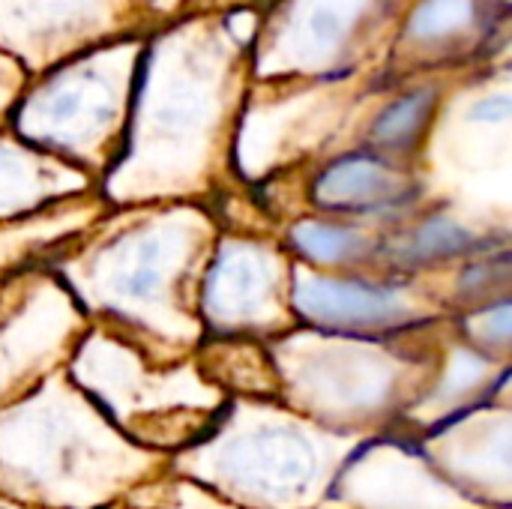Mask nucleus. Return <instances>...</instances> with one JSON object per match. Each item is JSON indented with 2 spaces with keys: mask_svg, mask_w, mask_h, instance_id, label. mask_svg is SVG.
<instances>
[{
  "mask_svg": "<svg viewBox=\"0 0 512 509\" xmlns=\"http://www.w3.org/2000/svg\"><path fill=\"white\" fill-rule=\"evenodd\" d=\"M270 0H189L186 3V12H225V9H234V6H255V9H264Z\"/></svg>",
  "mask_w": 512,
  "mask_h": 509,
  "instance_id": "393cba45",
  "label": "nucleus"
},
{
  "mask_svg": "<svg viewBox=\"0 0 512 509\" xmlns=\"http://www.w3.org/2000/svg\"><path fill=\"white\" fill-rule=\"evenodd\" d=\"M90 321L45 267L0 285V408L66 369Z\"/></svg>",
  "mask_w": 512,
  "mask_h": 509,
  "instance_id": "f8f14e48",
  "label": "nucleus"
},
{
  "mask_svg": "<svg viewBox=\"0 0 512 509\" xmlns=\"http://www.w3.org/2000/svg\"><path fill=\"white\" fill-rule=\"evenodd\" d=\"M249 87L252 51L219 12H186L150 33L120 159L99 183L105 204H201L225 186Z\"/></svg>",
  "mask_w": 512,
  "mask_h": 509,
  "instance_id": "f257e3e1",
  "label": "nucleus"
},
{
  "mask_svg": "<svg viewBox=\"0 0 512 509\" xmlns=\"http://www.w3.org/2000/svg\"><path fill=\"white\" fill-rule=\"evenodd\" d=\"M144 39H120L30 78L9 132L102 183L123 150Z\"/></svg>",
  "mask_w": 512,
  "mask_h": 509,
  "instance_id": "0eeeda50",
  "label": "nucleus"
},
{
  "mask_svg": "<svg viewBox=\"0 0 512 509\" xmlns=\"http://www.w3.org/2000/svg\"><path fill=\"white\" fill-rule=\"evenodd\" d=\"M489 252V234H480L474 219L438 204L432 213L402 225L396 234L381 240L378 261L387 276L435 273L456 258H474Z\"/></svg>",
  "mask_w": 512,
  "mask_h": 509,
  "instance_id": "6ab92c4d",
  "label": "nucleus"
},
{
  "mask_svg": "<svg viewBox=\"0 0 512 509\" xmlns=\"http://www.w3.org/2000/svg\"><path fill=\"white\" fill-rule=\"evenodd\" d=\"M456 330H459V336H462L468 345H474L477 351H483V354H489V357L507 363L512 342L510 297L465 312V315L456 321Z\"/></svg>",
  "mask_w": 512,
  "mask_h": 509,
  "instance_id": "5701e85b",
  "label": "nucleus"
},
{
  "mask_svg": "<svg viewBox=\"0 0 512 509\" xmlns=\"http://www.w3.org/2000/svg\"><path fill=\"white\" fill-rule=\"evenodd\" d=\"M333 509H486L450 486L417 444L369 438L339 471L327 498Z\"/></svg>",
  "mask_w": 512,
  "mask_h": 509,
  "instance_id": "2eb2a0df",
  "label": "nucleus"
},
{
  "mask_svg": "<svg viewBox=\"0 0 512 509\" xmlns=\"http://www.w3.org/2000/svg\"><path fill=\"white\" fill-rule=\"evenodd\" d=\"M87 192H99V183L81 168L24 144L9 129L0 132V222Z\"/></svg>",
  "mask_w": 512,
  "mask_h": 509,
  "instance_id": "a211bd4d",
  "label": "nucleus"
},
{
  "mask_svg": "<svg viewBox=\"0 0 512 509\" xmlns=\"http://www.w3.org/2000/svg\"><path fill=\"white\" fill-rule=\"evenodd\" d=\"M423 198L420 177L414 165L393 162L366 147L345 150L315 171L309 183V201L345 219L366 216H402L411 204Z\"/></svg>",
  "mask_w": 512,
  "mask_h": 509,
  "instance_id": "f3484780",
  "label": "nucleus"
},
{
  "mask_svg": "<svg viewBox=\"0 0 512 509\" xmlns=\"http://www.w3.org/2000/svg\"><path fill=\"white\" fill-rule=\"evenodd\" d=\"M411 0H270L252 45V81H339L381 69Z\"/></svg>",
  "mask_w": 512,
  "mask_h": 509,
  "instance_id": "6e6552de",
  "label": "nucleus"
},
{
  "mask_svg": "<svg viewBox=\"0 0 512 509\" xmlns=\"http://www.w3.org/2000/svg\"><path fill=\"white\" fill-rule=\"evenodd\" d=\"M216 240L219 225L204 204L111 207L42 267L93 327L156 363H180L204 342L198 291Z\"/></svg>",
  "mask_w": 512,
  "mask_h": 509,
  "instance_id": "f03ea898",
  "label": "nucleus"
},
{
  "mask_svg": "<svg viewBox=\"0 0 512 509\" xmlns=\"http://www.w3.org/2000/svg\"><path fill=\"white\" fill-rule=\"evenodd\" d=\"M195 363L201 375L213 387H219L228 399L231 393H240V399L279 402V378L267 342L204 339L195 351Z\"/></svg>",
  "mask_w": 512,
  "mask_h": 509,
  "instance_id": "412c9836",
  "label": "nucleus"
},
{
  "mask_svg": "<svg viewBox=\"0 0 512 509\" xmlns=\"http://www.w3.org/2000/svg\"><path fill=\"white\" fill-rule=\"evenodd\" d=\"M30 78L27 72L0 51V132L9 129V120H12V111L21 99V93L27 90Z\"/></svg>",
  "mask_w": 512,
  "mask_h": 509,
  "instance_id": "b1692460",
  "label": "nucleus"
},
{
  "mask_svg": "<svg viewBox=\"0 0 512 509\" xmlns=\"http://www.w3.org/2000/svg\"><path fill=\"white\" fill-rule=\"evenodd\" d=\"M510 405H477L417 441L429 465L486 509H510Z\"/></svg>",
  "mask_w": 512,
  "mask_h": 509,
  "instance_id": "dca6fc26",
  "label": "nucleus"
},
{
  "mask_svg": "<svg viewBox=\"0 0 512 509\" xmlns=\"http://www.w3.org/2000/svg\"><path fill=\"white\" fill-rule=\"evenodd\" d=\"M510 0H411L378 69L381 90L417 78H456L504 60Z\"/></svg>",
  "mask_w": 512,
  "mask_h": 509,
  "instance_id": "9d476101",
  "label": "nucleus"
},
{
  "mask_svg": "<svg viewBox=\"0 0 512 509\" xmlns=\"http://www.w3.org/2000/svg\"><path fill=\"white\" fill-rule=\"evenodd\" d=\"M291 264L276 240L219 237L198 291L204 339L273 342L300 327L291 312Z\"/></svg>",
  "mask_w": 512,
  "mask_h": 509,
  "instance_id": "9b49d317",
  "label": "nucleus"
},
{
  "mask_svg": "<svg viewBox=\"0 0 512 509\" xmlns=\"http://www.w3.org/2000/svg\"><path fill=\"white\" fill-rule=\"evenodd\" d=\"M66 375L117 432L168 459L198 444L228 405V396L201 375L195 357L156 363L93 324L72 351Z\"/></svg>",
  "mask_w": 512,
  "mask_h": 509,
  "instance_id": "423d86ee",
  "label": "nucleus"
},
{
  "mask_svg": "<svg viewBox=\"0 0 512 509\" xmlns=\"http://www.w3.org/2000/svg\"><path fill=\"white\" fill-rule=\"evenodd\" d=\"M165 471L168 456L117 432L66 369L0 408V501L6 504L105 509Z\"/></svg>",
  "mask_w": 512,
  "mask_h": 509,
  "instance_id": "7ed1b4c3",
  "label": "nucleus"
},
{
  "mask_svg": "<svg viewBox=\"0 0 512 509\" xmlns=\"http://www.w3.org/2000/svg\"><path fill=\"white\" fill-rule=\"evenodd\" d=\"M405 333L345 336L294 327L267 342L279 405L324 429L363 438H375L381 426H402L429 390L441 348V342L405 345Z\"/></svg>",
  "mask_w": 512,
  "mask_h": 509,
  "instance_id": "39448f33",
  "label": "nucleus"
},
{
  "mask_svg": "<svg viewBox=\"0 0 512 509\" xmlns=\"http://www.w3.org/2000/svg\"><path fill=\"white\" fill-rule=\"evenodd\" d=\"M444 90L447 78H426L402 84L396 96L390 93V99L372 114L366 126V150L381 153L393 162L414 165L432 129Z\"/></svg>",
  "mask_w": 512,
  "mask_h": 509,
  "instance_id": "aec40b11",
  "label": "nucleus"
},
{
  "mask_svg": "<svg viewBox=\"0 0 512 509\" xmlns=\"http://www.w3.org/2000/svg\"><path fill=\"white\" fill-rule=\"evenodd\" d=\"M321 509H333V507H327V504H324V507H321Z\"/></svg>",
  "mask_w": 512,
  "mask_h": 509,
  "instance_id": "bb28decb",
  "label": "nucleus"
},
{
  "mask_svg": "<svg viewBox=\"0 0 512 509\" xmlns=\"http://www.w3.org/2000/svg\"><path fill=\"white\" fill-rule=\"evenodd\" d=\"M141 0H0V51L27 78L120 39H147Z\"/></svg>",
  "mask_w": 512,
  "mask_h": 509,
  "instance_id": "4468645a",
  "label": "nucleus"
},
{
  "mask_svg": "<svg viewBox=\"0 0 512 509\" xmlns=\"http://www.w3.org/2000/svg\"><path fill=\"white\" fill-rule=\"evenodd\" d=\"M363 441L279 402L228 399L213 429L171 456L168 471L234 509H321Z\"/></svg>",
  "mask_w": 512,
  "mask_h": 509,
  "instance_id": "20e7f679",
  "label": "nucleus"
},
{
  "mask_svg": "<svg viewBox=\"0 0 512 509\" xmlns=\"http://www.w3.org/2000/svg\"><path fill=\"white\" fill-rule=\"evenodd\" d=\"M288 246L297 252V261L327 270V273H351L363 264L378 261L381 240L366 234L357 222H333L318 216H303L288 228Z\"/></svg>",
  "mask_w": 512,
  "mask_h": 509,
  "instance_id": "4be33fe9",
  "label": "nucleus"
},
{
  "mask_svg": "<svg viewBox=\"0 0 512 509\" xmlns=\"http://www.w3.org/2000/svg\"><path fill=\"white\" fill-rule=\"evenodd\" d=\"M0 509H21V507H15V504H6V501H0Z\"/></svg>",
  "mask_w": 512,
  "mask_h": 509,
  "instance_id": "a878e982",
  "label": "nucleus"
},
{
  "mask_svg": "<svg viewBox=\"0 0 512 509\" xmlns=\"http://www.w3.org/2000/svg\"><path fill=\"white\" fill-rule=\"evenodd\" d=\"M375 75L378 72L339 81H252L234 135V171L246 183H255L318 156L366 99L387 93Z\"/></svg>",
  "mask_w": 512,
  "mask_h": 509,
  "instance_id": "1a4fd4ad",
  "label": "nucleus"
},
{
  "mask_svg": "<svg viewBox=\"0 0 512 509\" xmlns=\"http://www.w3.org/2000/svg\"><path fill=\"white\" fill-rule=\"evenodd\" d=\"M291 312L297 324L345 336H396L450 318L417 279L327 273L303 261L291 264Z\"/></svg>",
  "mask_w": 512,
  "mask_h": 509,
  "instance_id": "ddd939ff",
  "label": "nucleus"
}]
</instances>
